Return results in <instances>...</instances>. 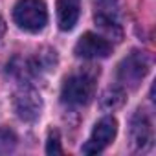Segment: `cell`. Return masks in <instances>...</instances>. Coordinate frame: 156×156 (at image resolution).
Masks as SVG:
<instances>
[{"mask_svg":"<svg viewBox=\"0 0 156 156\" xmlns=\"http://www.w3.org/2000/svg\"><path fill=\"white\" fill-rule=\"evenodd\" d=\"M17 145V136L9 129H0V152H9Z\"/></svg>","mask_w":156,"mask_h":156,"instance_id":"11","label":"cell"},{"mask_svg":"<svg viewBox=\"0 0 156 156\" xmlns=\"http://www.w3.org/2000/svg\"><path fill=\"white\" fill-rule=\"evenodd\" d=\"M151 70V57L145 51H130L118 66V81L127 88H138Z\"/></svg>","mask_w":156,"mask_h":156,"instance_id":"3","label":"cell"},{"mask_svg":"<svg viewBox=\"0 0 156 156\" xmlns=\"http://www.w3.org/2000/svg\"><path fill=\"white\" fill-rule=\"evenodd\" d=\"M6 33V22H4V19H2V15H0V37H2Z\"/></svg>","mask_w":156,"mask_h":156,"instance_id":"13","label":"cell"},{"mask_svg":"<svg viewBox=\"0 0 156 156\" xmlns=\"http://www.w3.org/2000/svg\"><path fill=\"white\" fill-rule=\"evenodd\" d=\"M118 134V121L112 116H105L103 119H99L88 138V141L83 145L81 152L83 154H98L103 149H107L114 138Z\"/></svg>","mask_w":156,"mask_h":156,"instance_id":"6","label":"cell"},{"mask_svg":"<svg viewBox=\"0 0 156 156\" xmlns=\"http://www.w3.org/2000/svg\"><path fill=\"white\" fill-rule=\"evenodd\" d=\"M73 51L77 57L83 59H105L112 53V44L108 42V39L98 33H85L77 41Z\"/></svg>","mask_w":156,"mask_h":156,"instance_id":"8","label":"cell"},{"mask_svg":"<svg viewBox=\"0 0 156 156\" xmlns=\"http://www.w3.org/2000/svg\"><path fill=\"white\" fill-rule=\"evenodd\" d=\"M94 22L107 37L121 41L123 31H121V11L118 0H99L96 4Z\"/></svg>","mask_w":156,"mask_h":156,"instance_id":"4","label":"cell"},{"mask_svg":"<svg viewBox=\"0 0 156 156\" xmlns=\"http://www.w3.org/2000/svg\"><path fill=\"white\" fill-rule=\"evenodd\" d=\"M99 72L96 70H81L75 72L70 77H66V81L62 83L61 88V98L68 105H87L96 92V77Z\"/></svg>","mask_w":156,"mask_h":156,"instance_id":"1","label":"cell"},{"mask_svg":"<svg viewBox=\"0 0 156 156\" xmlns=\"http://www.w3.org/2000/svg\"><path fill=\"white\" fill-rule=\"evenodd\" d=\"M13 20L24 31H41L48 22V8L44 0H19L13 8Z\"/></svg>","mask_w":156,"mask_h":156,"instance_id":"2","label":"cell"},{"mask_svg":"<svg viewBox=\"0 0 156 156\" xmlns=\"http://www.w3.org/2000/svg\"><path fill=\"white\" fill-rule=\"evenodd\" d=\"M129 138H130V147L136 152H145L152 145V125L143 110H136L134 116L130 118Z\"/></svg>","mask_w":156,"mask_h":156,"instance_id":"7","label":"cell"},{"mask_svg":"<svg viewBox=\"0 0 156 156\" xmlns=\"http://www.w3.org/2000/svg\"><path fill=\"white\" fill-rule=\"evenodd\" d=\"M125 103V90L121 87H110L101 96V108L103 110H116Z\"/></svg>","mask_w":156,"mask_h":156,"instance_id":"10","label":"cell"},{"mask_svg":"<svg viewBox=\"0 0 156 156\" xmlns=\"http://www.w3.org/2000/svg\"><path fill=\"white\" fill-rule=\"evenodd\" d=\"M46 152L48 154H61L62 149H61V143H59V132H50V138H48V145H46Z\"/></svg>","mask_w":156,"mask_h":156,"instance_id":"12","label":"cell"},{"mask_svg":"<svg viewBox=\"0 0 156 156\" xmlns=\"http://www.w3.org/2000/svg\"><path fill=\"white\" fill-rule=\"evenodd\" d=\"M13 108L17 112V116L22 121H35L41 116L42 110V98L41 94L30 87V85H22L15 94H13Z\"/></svg>","mask_w":156,"mask_h":156,"instance_id":"5","label":"cell"},{"mask_svg":"<svg viewBox=\"0 0 156 156\" xmlns=\"http://www.w3.org/2000/svg\"><path fill=\"white\" fill-rule=\"evenodd\" d=\"M81 15V0H57V24L62 31H70Z\"/></svg>","mask_w":156,"mask_h":156,"instance_id":"9","label":"cell"}]
</instances>
